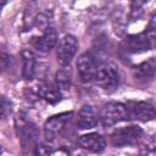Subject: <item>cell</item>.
I'll list each match as a JSON object with an SVG mask.
<instances>
[{
	"label": "cell",
	"mask_w": 156,
	"mask_h": 156,
	"mask_svg": "<svg viewBox=\"0 0 156 156\" xmlns=\"http://www.w3.org/2000/svg\"><path fill=\"white\" fill-rule=\"evenodd\" d=\"M143 134H144L143 129L138 126L123 127V128H119V129H117L116 132L112 133L111 143L116 147L130 146V145L136 144L141 139Z\"/></svg>",
	"instance_id": "1"
},
{
	"label": "cell",
	"mask_w": 156,
	"mask_h": 156,
	"mask_svg": "<svg viewBox=\"0 0 156 156\" xmlns=\"http://www.w3.org/2000/svg\"><path fill=\"white\" fill-rule=\"evenodd\" d=\"M100 118H101V123L105 128L112 127L116 123L127 119L128 113H127L126 105L119 104V102H108V104L104 105V107L101 108V112H100Z\"/></svg>",
	"instance_id": "2"
},
{
	"label": "cell",
	"mask_w": 156,
	"mask_h": 156,
	"mask_svg": "<svg viewBox=\"0 0 156 156\" xmlns=\"http://www.w3.org/2000/svg\"><path fill=\"white\" fill-rule=\"evenodd\" d=\"M96 84L105 91H113L119 82V74L115 66L104 65L96 68V73L94 77Z\"/></svg>",
	"instance_id": "3"
},
{
	"label": "cell",
	"mask_w": 156,
	"mask_h": 156,
	"mask_svg": "<svg viewBox=\"0 0 156 156\" xmlns=\"http://www.w3.org/2000/svg\"><path fill=\"white\" fill-rule=\"evenodd\" d=\"M78 50V40L74 35L67 34L65 35L60 44H58V49H57V62L62 66V67H67L69 66V63L72 62L74 55L77 54Z\"/></svg>",
	"instance_id": "4"
},
{
	"label": "cell",
	"mask_w": 156,
	"mask_h": 156,
	"mask_svg": "<svg viewBox=\"0 0 156 156\" xmlns=\"http://www.w3.org/2000/svg\"><path fill=\"white\" fill-rule=\"evenodd\" d=\"M128 118H133L140 122H147L154 119L155 108L150 102L145 101H129L126 105Z\"/></svg>",
	"instance_id": "5"
},
{
	"label": "cell",
	"mask_w": 156,
	"mask_h": 156,
	"mask_svg": "<svg viewBox=\"0 0 156 156\" xmlns=\"http://www.w3.org/2000/svg\"><path fill=\"white\" fill-rule=\"evenodd\" d=\"M72 112H65L50 117L44 124V136L48 141H52L65 129L67 122L71 119Z\"/></svg>",
	"instance_id": "6"
},
{
	"label": "cell",
	"mask_w": 156,
	"mask_h": 156,
	"mask_svg": "<svg viewBox=\"0 0 156 156\" xmlns=\"http://www.w3.org/2000/svg\"><path fill=\"white\" fill-rule=\"evenodd\" d=\"M152 40L147 37V34L145 32L139 33V34H133V35H128L124 40H123V48L127 52H143V51H147L152 48Z\"/></svg>",
	"instance_id": "7"
},
{
	"label": "cell",
	"mask_w": 156,
	"mask_h": 156,
	"mask_svg": "<svg viewBox=\"0 0 156 156\" xmlns=\"http://www.w3.org/2000/svg\"><path fill=\"white\" fill-rule=\"evenodd\" d=\"M77 68H78V74H79L80 82L90 83L94 79L95 73H96V65H95L94 56L89 52L82 54L78 57Z\"/></svg>",
	"instance_id": "8"
},
{
	"label": "cell",
	"mask_w": 156,
	"mask_h": 156,
	"mask_svg": "<svg viewBox=\"0 0 156 156\" xmlns=\"http://www.w3.org/2000/svg\"><path fill=\"white\" fill-rule=\"evenodd\" d=\"M37 139H38V129L33 123H24L21 126L20 141L22 150L24 152L34 150V146L37 145Z\"/></svg>",
	"instance_id": "9"
},
{
	"label": "cell",
	"mask_w": 156,
	"mask_h": 156,
	"mask_svg": "<svg viewBox=\"0 0 156 156\" xmlns=\"http://www.w3.org/2000/svg\"><path fill=\"white\" fill-rule=\"evenodd\" d=\"M77 143L82 149L88 150L90 152H98V154L104 151L106 146V141L104 136H101L98 133H89V134L80 135Z\"/></svg>",
	"instance_id": "10"
},
{
	"label": "cell",
	"mask_w": 156,
	"mask_h": 156,
	"mask_svg": "<svg viewBox=\"0 0 156 156\" xmlns=\"http://www.w3.org/2000/svg\"><path fill=\"white\" fill-rule=\"evenodd\" d=\"M155 68H156V61L154 57L149 58L147 61L140 63L139 66H136L133 71V76L135 78L136 82L139 83H145L149 82L154 78L155 76Z\"/></svg>",
	"instance_id": "11"
},
{
	"label": "cell",
	"mask_w": 156,
	"mask_h": 156,
	"mask_svg": "<svg viewBox=\"0 0 156 156\" xmlns=\"http://www.w3.org/2000/svg\"><path fill=\"white\" fill-rule=\"evenodd\" d=\"M96 123H98V119H96V115L93 107L90 105L82 106V108L78 112L77 126L80 129H91L96 126Z\"/></svg>",
	"instance_id": "12"
},
{
	"label": "cell",
	"mask_w": 156,
	"mask_h": 156,
	"mask_svg": "<svg viewBox=\"0 0 156 156\" xmlns=\"http://www.w3.org/2000/svg\"><path fill=\"white\" fill-rule=\"evenodd\" d=\"M57 40H58L57 32L54 28L49 27L48 29H45V32L43 33V35L37 40L35 48L40 52H49L57 44Z\"/></svg>",
	"instance_id": "13"
},
{
	"label": "cell",
	"mask_w": 156,
	"mask_h": 156,
	"mask_svg": "<svg viewBox=\"0 0 156 156\" xmlns=\"http://www.w3.org/2000/svg\"><path fill=\"white\" fill-rule=\"evenodd\" d=\"M22 56V63H23V78L26 80H30L34 77L35 73V55L29 49H23L21 52Z\"/></svg>",
	"instance_id": "14"
},
{
	"label": "cell",
	"mask_w": 156,
	"mask_h": 156,
	"mask_svg": "<svg viewBox=\"0 0 156 156\" xmlns=\"http://www.w3.org/2000/svg\"><path fill=\"white\" fill-rule=\"evenodd\" d=\"M38 95L50 104H56L61 100V93L56 87L49 84H40L38 87Z\"/></svg>",
	"instance_id": "15"
},
{
	"label": "cell",
	"mask_w": 156,
	"mask_h": 156,
	"mask_svg": "<svg viewBox=\"0 0 156 156\" xmlns=\"http://www.w3.org/2000/svg\"><path fill=\"white\" fill-rule=\"evenodd\" d=\"M55 79H56V85H57L58 90L60 89H63V90L69 89V87H71V72L69 71H67V69L57 71Z\"/></svg>",
	"instance_id": "16"
},
{
	"label": "cell",
	"mask_w": 156,
	"mask_h": 156,
	"mask_svg": "<svg viewBox=\"0 0 156 156\" xmlns=\"http://www.w3.org/2000/svg\"><path fill=\"white\" fill-rule=\"evenodd\" d=\"M12 112V102L5 98L0 96V119H5Z\"/></svg>",
	"instance_id": "17"
},
{
	"label": "cell",
	"mask_w": 156,
	"mask_h": 156,
	"mask_svg": "<svg viewBox=\"0 0 156 156\" xmlns=\"http://www.w3.org/2000/svg\"><path fill=\"white\" fill-rule=\"evenodd\" d=\"M34 156H50L51 155V147L48 144L40 143L34 146Z\"/></svg>",
	"instance_id": "18"
},
{
	"label": "cell",
	"mask_w": 156,
	"mask_h": 156,
	"mask_svg": "<svg viewBox=\"0 0 156 156\" xmlns=\"http://www.w3.org/2000/svg\"><path fill=\"white\" fill-rule=\"evenodd\" d=\"M11 65V57L7 54H0V73L6 71Z\"/></svg>",
	"instance_id": "19"
},
{
	"label": "cell",
	"mask_w": 156,
	"mask_h": 156,
	"mask_svg": "<svg viewBox=\"0 0 156 156\" xmlns=\"http://www.w3.org/2000/svg\"><path fill=\"white\" fill-rule=\"evenodd\" d=\"M145 33L147 34V37L154 41V38H155V13H152L151 18H150V22L147 24V28L145 30Z\"/></svg>",
	"instance_id": "20"
},
{
	"label": "cell",
	"mask_w": 156,
	"mask_h": 156,
	"mask_svg": "<svg viewBox=\"0 0 156 156\" xmlns=\"http://www.w3.org/2000/svg\"><path fill=\"white\" fill-rule=\"evenodd\" d=\"M0 154H1V147H0Z\"/></svg>",
	"instance_id": "21"
}]
</instances>
